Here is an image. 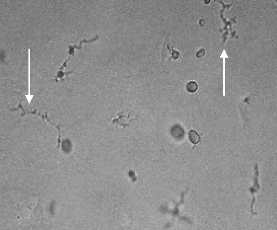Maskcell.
Returning a JSON list of instances; mask_svg holds the SVG:
<instances>
[{"label":"cell","mask_w":277,"mask_h":230,"mask_svg":"<svg viewBox=\"0 0 277 230\" xmlns=\"http://www.w3.org/2000/svg\"><path fill=\"white\" fill-rule=\"evenodd\" d=\"M186 88L187 92L193 93L197 91L198 88V86L196 81H192L187 83Z\"/></svg>","instance_id":"6da1fadb"}]
</instances>
